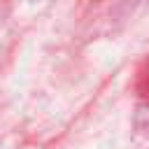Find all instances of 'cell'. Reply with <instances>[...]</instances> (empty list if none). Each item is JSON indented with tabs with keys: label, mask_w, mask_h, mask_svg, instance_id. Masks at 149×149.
Returning <instances> with one entry per match:
<instances>
[]
</instances>
